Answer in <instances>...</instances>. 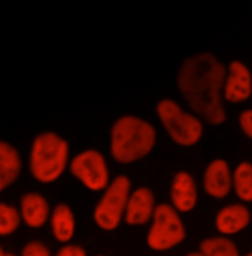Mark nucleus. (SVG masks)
<instances>
[{"instance_id": "nucleus-1", "label": "nucleus", "mask_w": 252, "mask_h": 256, "mask_svg": "<svg viewBox=\"0 0 252 256\" xmlns=\"http://www.w3.org/2000/svg\"><path fill=\"white\" fill-rule=\"evenodd\" d=\"M226 69L210 52H201L184 60L178 73V86L192 110L212 126L222 124L226 118L222 91Z\"/></svg>"}, {"instance_id": "nucleus-2", "label": "nucleus", "mask_w": 252, "mask_h": 256, "mask_svg": "<svg viewBox=\"0 0 252 256\" xmlns=\"http://www.w3.org/2000/svg\"><path fill=\"white\" fill-rule=\"evenodd\" d=\"M157 139L152 124L136 116H124L110 130V152L114 159L129 164L149 154Z\"/></svg>"}, {"instance_id": "nucleus-3", "label": "nucleus", "mask_w": 252, "mask_h": 256, "mask_svg": "<svg viewBox=\"0 0 252 256\" xmlns=\"http://www.w3.org/2000/svg\"><path fill=\"white\" fill-rule=\"evenodd\" d=\"M69 156L68 142L54 131L38 134L32 143L30 170L40 182L50 184L62 174Z\"/></svg>"}, {"instance_id": "nucleus-4", "label": "nucleus", "mask_w": 252, "mask_h": 256, "mask_svg": "<svg viewBox=\"0 0 252 256\" xmlns=\"http://www.w3.org/2000/svg\"><path fill=\"white\" fill-rule=\"evenodd\" d=\"M156 110L164 128L176 143L192 146L200 140L203 134L200 118L184 112L174 100H160Z\"/></svg>"}, {"instance_id": "nucleus-5", "label": "nucleus", "mask_w": 252, "mask_h": 256, "mask_svg": "<svg viewBox=\"0 0 252 256\" xmlns=\"http://www.w3.org/2000/svg\"><path fill=\"white\" fill-rule=\"evenodd\" d=\"M130 188L129 178L120 174L116 176L104 190L94 211V222L102 230H114L118 226L126 214Z\"/></svg>"}, {"instance_id": "nucleus-6", "label": "nucleus", "mask_w": 252, "mask_h": 256, "mask_svg": "<svg viewBox=\"0 0 252 256\" xmlns=\"http://www.w3.org/2000/svg\"><path fill=\"white\" fill-rule=\"evenodd\" d=\"M152 221L147 244L153 250L164 252L184 240L186 236L184 224L174 206L166 203L158 204Z\"/></svg>"}, {"instance_id": "nucleus-7", "label": "nucleus", "mask_w": 252, "mask_h": 256, "mask_svg": "<svg viewBox=\"0 0 252 256\" xmlns=\"http://www.w3.org/2000/svg\"><path fill=\"white\" fill-rule=\"evenodd\" d=\"M70 170L90 190H102L110 184L106 162L96 149H87L77 154L71 160Z\"/></svg>"}, {"instance_id": "nucleus-8", "label": "nucleus", "mask_w": 252, "mask_h": 256, "mask_svg": "<svg viewBox=\"0 0 252 256\" xmlns=\"http://www.w3.org/2000/svg\"><path fill=\"white\" fill-rule=\"evenodd\" d=\"M252 76L250 69L240 60L228 65L224 87V98L234 104L242 102L252 96Z\"/></svg>"}, {"instance_id": "nucleus-9", "label": "nucleus", "mask_w": 252, "mask_h": 256, "mask_svg": "<svg viewBox=\"0 0 252 256\" xmlns=\"http://www.w3.org/2000/svg\"><path fill=\"white\" fill-rule=\"evenodd\" d=\"M156 207L153 192L146 186L138 188L130 193L126 206V223L130 226L148 223L153 219Z\"/></svg>"}, {"instance_id": "nucleus-10", "label": "nucleus", "mask_w": 252, "mask_h": 256, "mask_svg": "<svg viewBox=\"0 0 252 256\" xmlns=\"http://www.w3.org/2000/svg\"><path fill=\"white\" fill-rule=\"evenodd\" d=\"M203 186L206 193L211 197L222 199L228 195L232 188V176L226 160L217 159L207 166Z\"/></svg>"}, {"instance_id": "nucleus-11", "label": "nucleus", "mask_w": 252, "mask_h": 256, "mask_svg": "<svg viewBox=\"0 0 252 256\" xmlns=\"http://www.w3.org/2000/svg\"><path fill=\"white\" fill-rule=\"evenodd\" d=\"M198 193L193 176L186 170L176 174L170 188V199L174 209L182 213L191 211L197 203Z\"/></svg>"}, {"instance_id": "nucleus-12", "label": "nucleus", "mask_w": 252, "mask_h": 256, "mask_svg": "<svg viewBox=\"0 0 252 256\" xmlns=\"http://www.w3.org/2000/svg\"><path fill=\"white\" fill-rule=\"evenodd\" d=\"M250 209L242 203H232L222 207L215 220L216 228L224 236H232L242 232L250 223Z\"/></svg>"}, {"instance_id": "nucleus-13", "label": "nucleus", "mask_w": 252, "mask_h": 256, "mask_svg": "<svg viewBox=\"0 0 252 256\" xmlns=\"http://www.w3.org/2000/svg\"><path fill=\"white\" fill-rule=\"evenodd\" d=\"M20 207L21 216L28 226L38 228L46 223L50 215V205L42 194L36 192L24 194L21 198Z\"/></svg>"}, {"instance_id": "nucleus-14", "label": "nucleus", "mask_w": 252, "mask_h": 256, "mask_svg": "<svg viewBox=\"0 0 252 256\" xmlns=\"http://www.w3.org/2000/svg\"><path fill=\"white\" fill-rule=\"evenodd\" d=\"M22 168L21 156L10 143L0 142V190L3 192L19 176Z\"/></svg>"}, {"instance_id": "nucleus-15", "label": "nucleus", "mask_w": 252, "mask_h": 256, "mask_svg": "<svg viewBox=\"0 0 252 256\" xmlns=\"http://www.w3.org/2000/svg\"><path fill=\"white\" fill-rule=\"evenodd\" d=\"M50 224L54 236L60 242H68L74 236L75 217L72 209L65 203L58 204L52 214Z\"/></svg>"}, {"instance_id": "nucleus-16", "label": "nucleus", "mask_w": 252, "mask_h": 256, "mask_svg": "<svg viewBox=\"0 0 252 256\" xmlns=\"http://www.w3.org/2000/svg\"><path fill=\"white\" fill-rule=\"evenodd\" d=\"M232 188L244 202H252V164L240 162L232 174Z\"/></svg>"}, {"instance_id": "nucleus-17", "label": "nucleus", "mask_w": 252, "mask_h": 256, "mask_svg": "<svg viewBox=\"0 0 252 256\" xmlns=\"http://www.w3.org/2000/svg\"><path fill=\"white\" fill-rule=\"evenodd\" d=\"M200 252L206 256H240L238 246L226 236L205 238L200 244Z\"/></svg>"}, {"instance_id": "nucleus-18", "label": "nucleus", "mask_w": 252, "mask_h": 256, "mask_svg": "<svg viewBox=\"0 0 252 256\" xmlns=\"http://www.w3.org/2000/svg\"><path fill=\"white\" fill-rule=\"evenodd\" d=\"M21 213L9 204H0V234L9 236L13 234L21 222Z\"/></svg>"}, {"instance_id": "nucleus-19", "label": "nucleus", "mask_w": 252, "mask_h": 256, "mask_svg": "<svg viewBox=\"0 0 252 256\" xmlns=\"http://www.w3.org/2000/svg\"><path fill=\"white\" fill-rule=\"evenodd\" d=\"M21 256H52V254L46 244L34 240L24 246Z\"/></svg>"}, {"instance_id": "nucleus-20", "label": "nucleus", "mask_w": 252, "mask_h": 256, "mask_svg": "<svg viewBox=\"0 0 252 256\" xmlns=\"http://www.w3.org/2000/svg\"><path fill=\"white\" fill-rule=\"evenodd\" d=\"M238 122L244 133L252 139V108L244 110L240 114Z\"/></svg>"}, {"instance_id": "nucleus-21", "label": "nucleus", "mask_w": 252, "mask_h": 256, "mask_svg": "<svg viewBox=\"0 0 252 256\" xmlns=\"http://www.w3.org/2000/svg\"><path fill=\"white\" fill-rule=\"evenodd\" d=\"M56 256H87L85 250L79 246H65L58 250Z\"/></svg>"}, {"instance_id": "nucleus-22", "label": "nucleus", "mask_w": 252, "mask_h": 256, "mask_svg": "<svg viewBox=\"0 0 252 256\" xmlns=\"http://www.w3.org/2000/svg\"><path fill=\"white\" fill-rule=\"evenodd\" d=\"M186 256H206L204 254H202L201 252H190Z\"/></svg>"}, {"instance_id": "nucleus-23", "label": "nucleus", "mask_w": 252, "mask_h": 256, "mask_svg": "<svg viewBox=\"0 0 252 256\" xmlns=\"http://www.w3.org/2000/svg\"><path fill=\"white\" fill-rule=\"evenodd\" d=\"M0 256H15L14 254H10V252H5L4 250H3V248H1V250H0Z\"/></svg>"}, {"instance_id": "nucleus-24", "label": "nucleus", "mask_w": 252, "mask_h": 256, "mask_svg": "<svg viewBox=\"0 0 252 256\" xmlns=\"http://www.w3.org/2000/svg\"><path fill=\"white\" fill-rule=\"evenodd\" d=\"M244 256H252V252H248V254H246Z\"/></svg>"}, {"instance_id": "nucleus-25", "label": "nucleus", "mask_w": 252, "mask_h": 256, "mask_svg": "<svg viewBox=\"0 0 252 256\" xmlns=\"http://www.w3.org/2000/svg\"></svg>"}]
</instances>
